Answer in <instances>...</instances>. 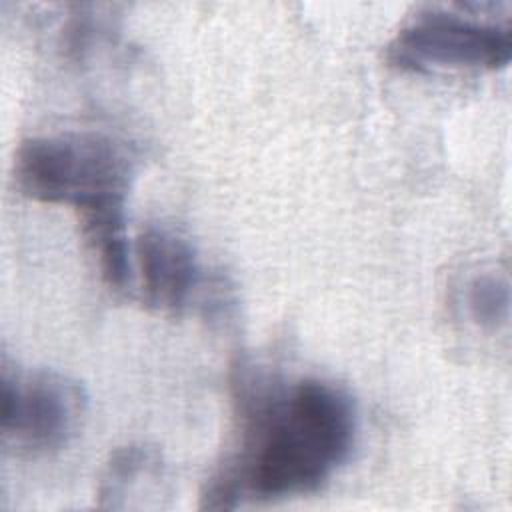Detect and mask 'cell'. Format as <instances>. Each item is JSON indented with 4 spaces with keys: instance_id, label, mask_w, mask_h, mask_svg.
<instances>
[{
    "instance_id": "6da1fadb",
    "label": "cell",
    "mask_w": 512,
    "mask_h": 512,
    "mask_svg": "<svg viewBox=\"0 0 512 512\" xmlns=\"http://www.w3.org/2000/svg\"><path fill=\"white\" fill-rule=\"evenodd\" d=\"M242 448L206 482L202 508L228 510L242 496L276 500L318 490L342 466L356 438V408L320 378L278 382L252 370L238 376Z\"/></svg>"
},
{
    "instance_id": "7a4b0ae2",
    "label": "cell",
    "mask_w": 512,
    "mask_h": 512,
    "mask_svg": "<svg viewBox=\"0 0 512 512\" xmlns=\"http://www.w3.org/2000/svg\"><path fill=\"white\" fill-rule=\"evenodd\" d=\"M132 178L128 146L98 132L26 138L14 156V180L24 196L72 206L80 216L124 208Z\"/></svg>"
},
{
    "instance_id": "3957f363",
    "label": "cell",
    "mask_w": 512,
    "mask_h": 512,
    "mask_svg": "<svg viewBox=\"0 0 512 512\" xmlns=\"http://www.w3.org/2000/svg\"><path fill=\"white\" fill-rule=\"evenodd\" d=\"M0 388L4 444L42 454L60 450L78 434L88 398L74 378L48 368H10L4 360Z\"/></svg>"
},
{
    "instance_id": "277c9868",
    "label": "cell",
    "mask_w": 512,
    "mask_h": 512,
    "mask_svg": "<svg viewBox=\"0 0 512 512\" xmlns=\"http://www.w3.org/2000/svg\"><path fill=\"white\" fill-rule=\"evenodd\" d=\"M392 66L408 72L436 68L500 70L512 58L510 26L428 10L398 30L386 50Z\"/></svg>"
},
{
    "instance_id": "5b68a950",
    "label": "cell",
    "mask_w": 512,
    "mask_h": 512,
    "mask_svg": "<svg viewBox=\"0 0 512 512\" xmlns=\"http://www.w3.org/2000/svg\"><path fill=\"white\" fill-rule=\"evenodd\" d=\"M134 256L144 302L158 312L178 314L200 278L190 242L168 228L148 226L134 242Z\"/></svg>"
},
{
    "instance_id": "8992f818",
    "label": "cell",
    "mask_w": 512,
    "mask_h": 512,
    "mask_svg": "<svg viewBox=\"0 0 512 512\" xmlns=\"http://www.w3.org/2000/svg\"><path fill=\"white\" fill-rule=\"evenodd\" d=\"M162 462L156 450L146 446H124L110 454L100 476L98 500L102 508H126L128 496L138 488L150 490L160 484Z\"/></svg>"
},
{
    "instance_id": "52a82bcc",
    "label": "cell",
    "mask_w": 512,
    "mask_h": 512,
    "mask_svg": "<svg viewBox=\"0 0 512 512\" xmlns=\"http://www.w3.org/2000/svg\"><path fill=\"white\" fill-rule=\"evenodd\" d=\"M80 224L82 234L98 260L102 280L110 288L122 290L132 278L124 208L80 216Z\"/></svg>"
},
{
    "instance_id": "ba28073f",
    "label": "cell",
    "mask_w": 512,
    "mask_h": 512,
    "mask_svg": "<svg viewBox=\"0 0 512 512\" xmlns=\"http://www.w3.org/2000/svg\"><path fill=\"white\" fill-rule=\"evenodd\" d=\"M468 310L484 328H498L510 314V286L504 276L480 274L468 286Z\"/></svg>"
}]
</instances>
